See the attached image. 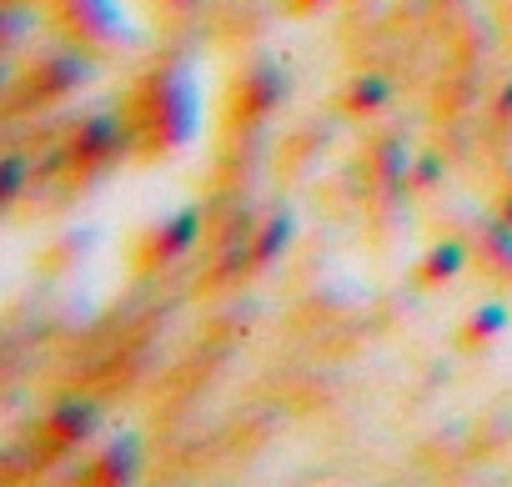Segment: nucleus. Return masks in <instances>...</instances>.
<instances>
[{
  "label": "nucleus",
  "instance_id": "ddd939ff",
  "mask_svg": "<svg viewBox=\"0 0 512 487\" xmlns=\"http://www.w3.org/2000/svg\"><path fill=\"white\" fill-rule=\"evenodd\" d=\"M392 101V86H387V76H377V71H362V76H352L347 81V91H342V111L347 116H377L382 106Z\"/></svg>",
  "mask_w": 512,
  "mask_h": 487
},
{
  "label": "nucleus",
  "instance_id": "aec40b11",
  "mask_svg": "<svg viewBox=\"0 0 512 487\" xmlns=\"http://www.w3.org/2000/svg\"><path fill=\"white\" fill-rule=\"evenodd\" d=\"M497 216H502V221H512V181L497 191Z\"/></svg>",
  "mask_w": 512,
  "mask_h": 487
},
{
  "label": "nucleus",
  "instance_id": "20e7f679",
  "mask_svg": "<svg viewBox=\"0 0 512 487\" xmlns=\"http://www.w3.org/2000/svg\"><path fill=\"white\" fill-rule=\"evenodd\" d=\"M51 21L61 26L66 41L86 46L91 56L126 46V21L116 0H51Z\"/></svg>",
  "mask_w": 512,
  "mask_h": 487
},
{
  "label": "nucleus",
  "instance_id": "1a4fd4ad",
  "mask_svg": "<svg viewBox=\"0 0 512 487\" xmlns=\"http://www.w3.org/2000/svg\"><path fill=\"white\" fill-rule=\"evenodd\" d=\"M136 467H141V447H136V437L126 432V437L106 442V447H101V452L81 467V482L116 487V482H131V477H136Z\"/></svg>",
  "mask_w": 512,
  "mask_h": 487
},
{
  "label": "nucleus",
  "instance_id": "2eb2a0df",
  "mask_svg": "<svg viewBox=\"0 0 512 487\" xmlns=\"http://www.w3.org/2000/svg\"><path fill=\"white\" fill-rule=\"evenodd\" d=\"M91 247H96V231H66L61 241H51V247H46L41 267H46V272H71V267L86 262Z\"/></svg>",
  "mask_w": 512,
  "mask_h": 487
},
{
  "label": "nucleus",
  "instance_id": "4468645a",
  "mask_svg": "<svg viewBox=\"0 0 512 487\" xmlns=\"http://www.w3.org/2000/svg\"><path fill=\"white\" fill-rule=\"evenodd\" d=\"M287 241H292V216H272L256 226V236L246 241V252H251V267H272L282 252H287Z\"/></svg>",
  "mask_w": 512,
  "mask_h": 487
},
{
  "label": "nucleus",
  "instance_id": "423d86ee",
  "mask_svg": "<svg viewBox=\"0 0 512 487\" xmlns=\"http://www.w3.org/2000/svg\"><path fill=\"white\" fill-rule=\"evenodd\" d=\"M196 236H201V211H176V216L146 226V231L136 236V267H141V272H156V267L181 262V257L196 247Z\"/></svg>",
  "mask_w": 512,
  "mask_h": 487
},
{
  "label": "nucleus",
  "instance_id": "f8f14e48",
  "mask_svg": "<svg viewBox=\"0 0 512 487\" xmlns=\"http://www.w3.org/2000/svg\"><path fill=\"white\" fill-rule=\"evenodd\" d=\"M502 332H507V307H502V302H487V307H472V312H467V322L457 327V347H462V352H482V347H492Z\"/></svg>",
  "mask_w": 512,
  "mask_h": 487
},
{
  "label": "nucleus",
  "instance_id": "6e6552de",
  "mask_svg": "<svg viewBox=\"0 0 512 487\" xmlns=\"http://www.w3.org/2000/svg\"><path fill=\"white\" fill-rule=\"evenodd\" d=\"M96 407L91 402H61L46 422H41V442H46V452H71V447H81V442H91L96 437Z\"/></svg>",
  "mask_w": 512,
  "mask_h": 487
},
{
  "label": "nucleus",
  "instance_id": "f03ea898",
  "mask_svg": "<svg viewBox=\"0 0 512 487\" xmlns=\"http://www.w3.org/2000/svg\"><path fill=\"white\" fill-rule=\"evenodd\" d=\"M126 146H136L126 116H116V111H91V116H81V121L66 131L61 156H66V171H71V176H101V171H111V166L126 156Z\"/></svg>",
  "mask_w": 512,
  "mask_h": 487
},
{
  "label": "nucleus",
  "instance_id": "39448f33",
  "mask_svg": "<svg viewBox=\"0 0 512 487\" xmlns=\"http://www.w3.org/2000/svg\"><path fill=\"white\" fill-rule=\"evenodd\" d=\"M287 96V71L277 61H251L236 81H231V96H226V116L236 126H256V121H267Z\"/></svg>",
  "mask_w": 512,
  "mask_h": 487
},
{
  "label": "nucleus",
  "instance_id": "f3484780",
  "mask_svg": "<svg viewBox=\"0 0 512 487\" xmlns=\"http://www.w3.org/2000/svg\"><path fill=\"white\" fill-rule=\"evenodd\" d=\"M196 6H201V0H151V11H156V16H171V21L191 16Z\"/></svg>",
  "mask_w": 512,
  "mask_h": 487
},
{
  "label": "nucleus",
  "instance_id": "6ab92c4d",
  "mask_svg": "<svg viewBox=\"0 0 512 487\" xmlns=\"http://www.w3.org/2000/svg\"><path fill=\"white\" fill-rule=\"evenodd\" d=\"M322 6H332V0H282V11L297 16V21H302V16H317Z\"/></svg>",
  "mask_w": 512,
  "mask_h": 487
},
{
  "label": "nucleus",
  "instance_id": "9d476101",
  "mask_svg": "<svg viewBox=\"0 0 512 487\" xmlns=\"http://www.w3.org/2000/svg\"><path fill=\"white\" fill-rule=\"evenodd\" d=\"M362 171H367V181H372L377 191H397V186H407V176H412V156H407V146H402V141L382 136V141H372V146H367Z\"/></svg>",
  "mask_w": 512,
  "mask_h": 487
},
{
  "label": "nucleus",
  "instance_id": "a211bd4d",
  "mask_svg": "<svg viewBox=\"0 0 512 487\" xmlns=\"http://www.w3.org/2000/svg\"><path fill=\"white\" fill-rule=\"evenodd\" d=\"M21 176H26L21 156H6V201H16V196H21Z\"/></svg>",
  "mask_w": 512,
  "mask_h": 487
},
{
  "label": "nucleus",
  "instance_id": "9b49d317",
  "mask_svg": "<svg viewBox=\"0 0 512 487\" xmlns=\"http://www.w3.org/2000/svg\"><path fill=\"white\" fill-rule=\"evenodd\" d=\"M467 262H472L467 241H437V247H427L422 262H417V287H447V282L462 277Z\"/></svg>",
  "mask_w": 512,
  "mask_h": 487
},
{
  "label": "nucleus",
  "instance_id": "7ed1b4c3",
  "mask_svg": "<svg viewBox=\"0 0 512 487\" xmlns=\"http://www.w3.org/2000/svg\"><path fill=\"white\" fill-rule=\"evenodd\" d=\"M96 76V61L91 51H56V56H41L36 66L21 71V81L11 86V101L16 106H51V101H66L76 96L86 81Z\"/></svg>",
  "mask_w": 512,
  "mask_h": 487
},
{
  "label": "nucleus",
  "instance_id": "0eeeda50",
  "mask_svg": "<svg viewBox=\"0 0 512 487\" xmlns=\"http://www.w3.org/2000/svg\"><path fill=\"white\" fill-rule=\"evenodd\" d=\"M467 252L477 257V267L497 282H512V221L492 216V221H477L467 231Z\"/></svg>",
  "mask_w": 512,
  "mask_h": 487
},
{
  "label": "nucleus",
  "instance_id": "f257e3e1",
  "mask_svg": "<svg viewBox=\"0 0 512 487\" xmlns=\"http://www.w3.org/2000/svg\"><path fill=\"white\" fill-rule=\"evenodd\" d=\"M196 111H201L196 106V81L181 66H161V71L141 76L131 86L126 106H121V116L131 126V141L146 161L181 151L196 131Z\"/></svg>",
  "mask_w": 512,
  "mask_h": 487
},
{
  "label": "nucleus",
  "instance_id": "dca6fc26",
  "mask_svg": "<svg viewBox=\"0 0 512 487\" xmlns=\"http://www.w3.org/2000/svg\"><path fill=\"white\" fill-rule=\"evenodd\" d=\"M492 121L497 126H512V81H502V91L492 96Z\"/></svg>",
  "mask_w": 512,
  "mask_h": 487
}]
</instances>
